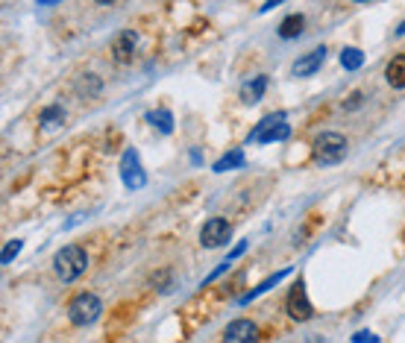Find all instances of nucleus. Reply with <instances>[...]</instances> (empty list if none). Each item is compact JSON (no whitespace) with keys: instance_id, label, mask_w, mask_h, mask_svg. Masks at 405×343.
I'll use <instances>...</instances> for the list:
<instances>
[{"instance_id":"6","label":"nucleus","mask_w":405,"mask_h":343,"mask_svg":"<svg viewBox=\"0 0 405 343\" xmlns=\"http://www.w3.org/2000/svg\"><path fill=\"white\" fill-rule=\"evenodd\" d=\"M121 179L127 182V188H144V182H147V176H144V167H141V162H138V153L130 150L124 153V159H121Z\"/></svg>"},{"instance_id":"15","label":"nucleus","mask_w":405,"mask_h":343,"mask_svg":"<svg viewBox=\"0 0 405 343\" xmlns=\"http://www.w3.org/2000/svg\"><path fill=\"white\" fill-rule=\"evenodd\" d=\"M279 124H285V112H273V115H268L265 120H258V124H256V130H253L250 141H258L261 135H268V132H270V130H276Z\"/></svg>"},{"instance_id":"14","label":"nucleus","mask_w":405,"mask_h":343,"mask_svg":"<svg viewBox=\"0 0 405 343\" xmlns=\"http://www.w3.org/2000/svg\"><path fill=\"white\" fill-rule=\"evenodd\" d=\"M303 30H305V18L303 15H288L279 23V36L282 38H297V36H303Z\"/></svg>"},{"instance_id":"10","label":"nucleus","mask_w":405,"mask_h":343,"mask_svg":"<svg viewBox=\"0 0 405 343\" xmlns=\"http://www.w3.org/2000/svg\"><path fill=\"white\" fill-rule=\"evenodd\" d=\"M265 91H268V77H265V73H261V77H256V80H247V83L241 85V103L256 106L261 97H265Z\"/></svg>"},{"instance_id":"17","label":"nucleus","mask_w":405,"mask_h":343,"mask_svg":"<svg viewBox=\"0 0 405 343\" xmlns=\"http://www.w3.org/2000/svg\"><path fill=\"white\" fill-rule=\"evenodd\" d=\"M341 65L347 70H359L364 65V53L359 51V47H347V51H341Z\"/></svg>"},{"instance_id":"25","label":"nucleus","mask_w":405,"mask_h":343,"mask_svg":"<svg viewBox=\"0 0 405 343\" xmlns=\"http://www.w3.org/2000/svg\"><path fill=\"white\" fill-rule=\"evenodd\" d=\"M53 4H59V0H38V6H53Z\"/></svg>"},{"instance_id":"27","label":"nucleus","mask_w":405,"mask_h":343,"mask_svg":"<svg viewBox=\"0 0 405 343\" xmlns=\"http://www.w3.org/2000/svg\"><path fill=\"white\" fill-rule=\"evenodd\" d=\"M98 4H103V6H106V4H115V0H98Z\"/></svg>"},{"instance_id":"1","label":"nucleus","mask_w":405,"mask_h":343,"mask_svg":"<svg viewBox=\"0 0 405 343\" xmlns=\"http://www.w3.org/2000/svg\"><path fill=\"white\" fill-rule=\"evenodd\" d=\"M85 267H88V255H85L83 247H74V243H70V247H62L56 253V258H53V270H56V276L62 282L80 279L85 273Z\"/></svg>"},{"instance_id":"19","label":"nucleus","mask_w":405,"mask_h":343,"mask_svg":"<svg viewBox=\"0 0 405 343\" xmlns=\"http://www.w3.org/2000/svg\"><path fill=\"white\" fill-rule=\"evenodd\" d=\"M244 164V153L241 150H235V153H226L221 162H214V170L218 174H223V170H229V167H241Z\"/></svg>"},{"instance_id":"23","label":"nucleus","mask_w":405,"mask_h":343,"mask_svg":"<svg viewBox=\"0 0 405 343\" xmlns=\"http://www.w3.org/2000/svg\"><path fill=\"white\" fill-rule=\"evenodd\" d=\"M359 103H362V94H355V97H352V100H347V103H344V109L349 112V109H355V106H359Z\"/></svg>"},{"instance_id":"7","label":"nucleus","mask_w":405,"mask_h":343,"mask_svg":"<svg viewBox=\"0 0 405 343\" xmlns=\"http://www.w3.org/2000/svg\"><path fill=\"white\" fill-rule=\"evenodd\" d=\"M135 51H138V33L135 30H124V33L115 36V41H112V59L115 62H121V65L132 62Z\"/></svg>"},{"instance_id":"5","label":"nucleus","mask_w":405,"mask_h":343,"mask_svg":"<svg viewBox=\"0 0 405 343\" xmlns=\"http://www.w3.org/2000/svg\"><path fill=\"white\" fill-rule=\"evenodd\" d=\"M229 235H232L229 220H223V217H211L209 223L203 226V232H200V243H203L206 250H214V247H223V243L229 241Z\"/></svg>"},{"instance_id":"18","label":"nucleus","mask_w":405,"mask_h":343,"mask_svg":"<svg viewBox=\"0 0 405 343\" xmlns=\"http://www.w3.org/2000/svg\"><path fill=\"white\" fill-rule=\"evenodd\" d=\"M59 124H65L62 106H51V109L41 112V130H53V127H59Z\"/></svg>"},{"instance_id":"13","label":"nucleus","mask_w":405,"mask_h":343,"mask_svg":"<svg viewBox=\"0 0 405 343\" xmlns=\"http://www.w3.org/2000/svg\"><path fill=\"white\" fill-rule=\"evenodd\" d=\"M288 273H291V267H285V270H279V273H273V276H270L268 282H261V285H258L256 290H250V293H244V297H241V300H238V305H247V302H253V300H256V297H261V293H265V290H270L273 285H279V282H282L285 276H288Z\"/></svg>"},{"instance_id":"3","label":"nucleus","mask_w":405,"mask_h":343,"mask_svg":"<svg viewBox=\"0 0 405 343\" xmlns=\"http://www.w3.org/2000/svg\"><path fill=\"white\" fill-rule=\"evenodd\" d=\"M100 311H103V302H100V297H94V293H80V297H74V302L68 305V317L74 326H91L100 317Z\"/></svg>"},{"instance_id":"8","label":"nucleus","mask_w":405,"mask_h":343,"mask_svg":"<svg viewBox=\"0 0 405 343\" xmlns=\"http://www.w3.org/2000/svg\"><path fill=\"white\" fill-rule=\"evenodd\" d=\"M326 62V47H315L312 53H305L294 62V77H312L320 70V65Z\"/></svg>"},{"instance_id":"2","label":"nucleus","mask_w":405,"mask_h":343,"mask_svg":"<svg viewBox=\"0 0 405 343\" xmlns=\"http://www.w3.org/2000/svg\"><path fill=\"white\" fill-rule=\"evenodd\" d=\"M347 156V138L341 132H320L312 144V159L317 164H338Z\"/></svg>"},{"instance_id":"20","label":"nucleus","mask_w":405,"mask_h":343,"mask_svg":"<svg viewBox=\"0 0 405 343\" xmlns=\"http://www.w3.org/2000/svg\"><path fill=\"white\" fill-rule=\"evenodd\" d=\"M288 135H291V127H288V124H279L276 130H270L268 135H261L258 141H261V144H270V141H285Z\"/></svg>"},{"instance_id":"24","label":"nucleus","mask_w":405,"mask_h":343,"mask_svg":"<svg viewBox=\"0 0 405 343\" xmlns=\"http://www.w3.org/2000/svg\"><path fill=\"white\" fill-rule=\"evenodd\" d=\"M279 4H285V0H268V4L261 6V12H270V9H273V6H279Z\"/></svg>"},{"instance_id":"21","label":"nucleus","mask_w":405,"mask_h":343,"mask_svg":"<svg viewBox=\"0 0 405 343\" xmlns=\"http://www.w3.org/2000/svg\"><path fill=\"white\" fill-rule=\"evenodd\" d=\"M21 250H23V241H21V238L9 241L6 247H4V264H9V261H12V258H15L18 253H21Z\"/></svg>"},{"instance_id":"16","label":"nucleus","mask_w":405,"mask_h":343,"mask_svg":"<svg viewBox=\"0 0 405 343\" xmlns=\"http://www.w3.org/2000/svg\"><path fill=\"white\" fill-rule=\"evenodd\" d=\"M147 120H150V124H153L159 132H164V135H171V132H174V115H171L168 109H156V112H150Z\"/></svg>"},{"instance_id":"11","label":"nucleus","mask_w":405,"mask_h":343,"mask_svg":"<svg viewBox=\"0 0 405 343\" xmlns=\"http://www.w3.org/2000/svg\"><path fill=\"white\" fill-rule=\"evenodd\" d=\"M385 80H388L391 88H405V56H394V59L388 62Z\"/></svg>"},{"instance_id":"9","label":"nucleus","mask_w":405,"mask_h":343,"mask_svg":"<svg viewBox=\"0 0 405 343\" xmlns=\"http://www.w3.org/2000/svg\"><path fill=\"white\" fill-rule=\"evenodd\" d=\"M258 337V329L253 320H232L223 332V340H238V343H247V340H256Z\"/></svg>"},{"instance_id":"26","label":"nucleus","mask_w":405,"mask_h":343,"mask_svg":"<svg viewBox=\"0 0 405 343\" xmlns=\"http://www.w3.org/2000/svg\"><path fill=\"white\" fill-rule=\"evenodd\" d=\"M396 36H405V21H402L399 27H396Z\"/></svg>"},{"instance_id":"12","label":"nucleus","mask_w":405,"mask_h":343,"mask_svg":"<svg viewBox=\"0 0 405 343\" xmlns=\"http://www.w3.org/2000/svg\"><path fill=\"white\" fill-rule=\"evenodd\" d=\"M100 91H103V80L98 77V73H83V77L77 80V94L85 97V100L88 97H98Z\"/></svg>"},{"instance_id":"28","label":"nucleus","mask_w":405,"mask_h":343,"mask_svg":"<svg viewBox=\"0 0 405 343\" xmlns=\"http://www.w3.org/2000/svg\"><path fill=\"white\" fill-rule=\"evenodd\" d=\"M359 4H364V0H359Z\"/></svg>"},{"instance_id":"22","label":"nucleus","mask_w":405,"mask_h":343,"mask_svg":"<svg viewBox=\"0 0 405 343\" xmlns=\"http://www.w3.org/2000/svg\"><path fill=\"white\" fill-rule=\"evenodd\" d=\"M352 340H359V343H362V340H370V343H376V340H379V337H376V334H373V332H359V334H355V337H352Z\"/></svg>"},{"instance_id":"4","label":"nucleus","mask_w":405,"mask_h":343,"mask_svg":"<svg viewBox=\"0 0 405 343\" xmlns=\"http://www.w3.org/2000/svg\"><path fill=\"white\" fill-rule=\"evenodd\" d=\"M285 311H288V317H291V320H297V323H305L308 317L315 314V308H312V302H308V293H305V285H303V282H297V285L288 290V297H285Z\"/></svg>"}]
</instances>
